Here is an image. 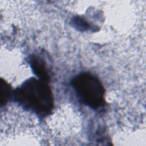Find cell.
I'll return each instance as SVG.
<instances>
[{
  "label": "cell",
  "instance_id": "1",
  "mask_svg": "<svg viewBox=\"0 0 146 146\" xmlns=\"http://www.w3.org/2000/svg\"><path fill=\"white\" fill-rule=\"evenodd\" d=\"M13 96L23 108L38 116L46 117L52 112L54 98L46 82L31 78L14 91Z\"/></svg>",
  "mask_w": 146,
  "mask_h": 146
},
{
  "label": "cell",
  "instance_id": "2",
  "mask_svg": "<svg viewBox=\"0 0 146 146\" xmlns=\"http://www.w3.org/2000/svg\"><path fill=\"white\" fill-rule=\"evenodd\" d=\"M75 92L83 103L98 109L104 103L105 90L99 79L88 73H82L72 80Z\"/></svg>",
  "mask_w": 146,
  "mask_h": 146
},
{
  "label": "cell",
  "instance_id": "3",
  "mask_svg": "<svg viewBox=\"0 0 146 146\" xmlns=\"http://www.w3.org/2000/svg\"><path fill=\"white\" fill-rule=\"evenodd\" d=\"M30 63L33 72L39 79L47 82L49 79L48 73L44 61L39 57L33 55L30 58Z\"/></svg>",
  "mask_w": 146,
  "mask_h": 146
},
{
  "label": "cell",
  "instance_id": "4",
  "mask_svg": "<svg viewBox=\"0 0 146 146\" xmlns=\"http://www.w3.org/2000/svg\"><path fill=\"white\" fill-rule=\"evenodd\" d=\"M1 104L3 106V104H5L7 103L10 97L11 96H13V92L9 84L2 79H1Z\"/></svg>",
  "mask_w": 146,
  "mask_h": 146
}]
</instances>
